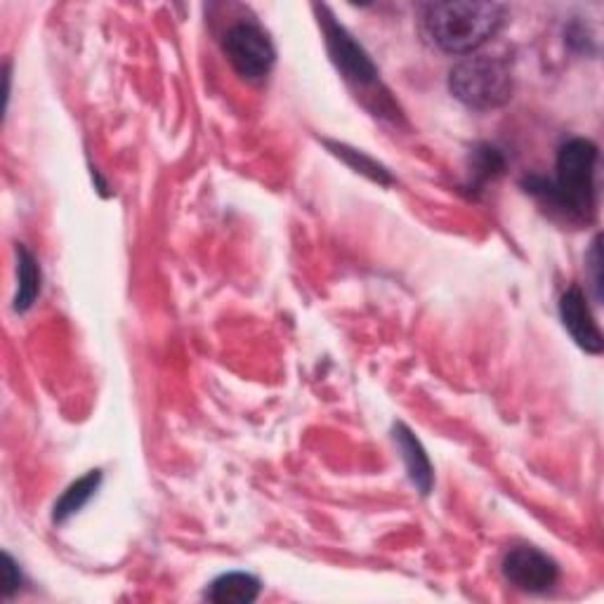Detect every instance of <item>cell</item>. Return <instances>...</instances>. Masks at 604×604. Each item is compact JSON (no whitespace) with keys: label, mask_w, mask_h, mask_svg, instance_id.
Segmentation results:
<instances>
[{"label":"cell","mask_w":604,"mask_h":604,"mask_svg":"<svg viewBox=\"0 0 604 604\" xmlns=\"http://www.w3.org/2000/svg\"><path fill=\"white\" fill-rule=\"evenodd\" d=\"M597 147L591 140L573 138L557 151L555 179L528 177L526 191L538 196L550 208H557L567 220L588 222L595 208V173H597Z\"/></svg>","instance_id":"6da1fadb"},{"label":"cell","mask_w":604,"mask_h":604,"mask_svg":"<svg viewBox=\"0 0 604 604\" xmlns=\"http://www.w3.org/2000/svg\"><path fill=\"white\" fill-rule=\"evenodd\" d=\"M506 22V8L489 0H446L420 8V28L437 50L467 55L481 48Z\"/></svg>","instance_id":"7a4b0ae2"},{"label":"cell","mask_w":604,"mask_h":604,"mask_svg":"<svg viewBox=\"0 0 604 604\" xmlns=\"http://www.w3.org/2000/svg\"><path fill=\"white\" fill-rule=\"evenodd\" d=\"M449 88L456 100L471 109H496L512 95V73L503 59L489 55L465 57L451 69Z\"/></svg>","instance_id":"3957f363"},{"label":"cell","mask_w":604,"mask_h":604,"mask_svg":"<svg viewBox=\"0 0 604 604\" xmlns=\"http://www.w3.org/2000/svg\"><path fill=\"white\" fill-rule=\"evenodd\" d=\"M222 48L234 71L251 83H260L275 69L277 50L271 38L255 22H239L224 34Z\"/></svg>","instance_id":"277c9868"},{"label":"cell","mask_w":604,"mask_h":604,"mask_svg":"<svg viewBox=\"0 0 604 604\" xmlns=\"http://www.w3.org/2000/svg\"><path fill=\"white\" fill-rule=\"evenodd\" d=\"M320 14V24L324 28V40L330 55V62L342 73L347 83L357 88H373L378 83V69L371 62L367 50L355 40V36L347 32L342 24L336 22L334 14L326 8H314Z\"/></svg>","instance_id":"5b68a950"},{"label":"cell","mask_w":604,"mask_h":604,"mask_svg":"<svg viewBox=\"0 0 604 604\" xmlns=\"http://www.w3.org/2000/svg\"><path fill=\"white\" fill-rule=\"evenodd\" d=\"M503 577L524 593H546L560 579V569L546 553L520 546L503 557Z\"/></svg>","instance_id":"8992f818"},{"label":"cell","mask_w":604,"mask_h":604,"mask_svg":"<svg viewBox=\"0 0 604 604\" xmlns=\"http://www.w3.org/2000/svg\"><path fill=\"white\" fill-rule=\"evenodd\" d=\"M560 316L565 328L569 330V336L581 347V350H585L588 355L602 352L604 340L600 334V326L595 322L591 307H588L585 293L579 289V286H569L565 291L560 300Z\"/></svg>","instance_id":"52a82bcc"},{"label":"cell","mask_w":604,"mask_h":604,"mask_svg":"<svg viewBox=\"0 0 604 604\" xmlns=\"http://www.w3.org/2000/svg\"><path fill=\"white\" fill-rule=\"evenodd\" d=\"M395 442L402 451V458H404V465H406V473H409V479L411 485L422 493L428 496L430 489H432V465H430V458L426 449H422V444L418 442V437L406 428V426H399L395 428Z\"/></svg>","instance_id":"ba28073f"},{"label":"cell","mask_w":604,"mask_h":604,"mask_svg":"<svg viewBox=\"0 0 604 604\" xmlns=\"http://www.w3.org/2000/svg\"><path fill=\"white\" fill-rule=\"evenodd\" d=\"M260 595V581L253 573L232 571L216 579L208 588V600L218 604H251Z\"/></svg>","instance_id":"9c48e42d"},{"label":"cell","mask_w":604,"mask_h":604,"mask_svg":"<svg viewBox=\"0 0 604 604\" xmlns=\"http://www.w3.org/2000/svg\"><path fill=\"white\" fill-rule=\"evenodd\" d=\"M100 481H102V473L100 471H90L81 479H76L73 485L62 493V498H59V501L55 503L53 520L57 524H65L69 518L76 515V512H81L88 506L90 498H93L97 493Z\"/></svg>","instance_id":"30bf717a"},{"label":"cell","mask_w":604,"mask_h":604,"mask_svg":"<svg viewBox=\"0 0 604 604\" xmlns=\"http://www.w3.org/2000/svg\"><path fill=\"white\" fill-rule=\"evenodd\" d=\"M18 295H14V310L26 312L34 305L40 293V269L32 253L24 246L18 248Z\"/></svg>","instance_id":"8fae6325"},{"label":"cell","mask_w":604,"mask_h":604,"mask_svg":"<svg viewBox=\"0 0 604 604\" xmlns=\"http://www.w3.org/2000/svg\"><path fill=\"white\" fill-rule=\"evenodd\" d=\"M328 147L334 149V154L340 156L347 165H352V169H355L357 173L369 175V177L373 179V183L392 185V177H390V173L383 169V165H381V163H375V161L369 159V156H364V154H361V151L350 149V147H345V144H328Z\"/></svg>","instance_id":"7c38bea8"},{"label":"cell","mask_w":604,"mask_h":604,"mask_svg":"<svg viewBox=\"0 0 604 604\" xmlns=\"http://www.w3.org/2000/svg\"><path fill=\"white\" fill-rule=\"evenodd\" d=\"M503 171V156L498 154L491 147H481L475 151V163H473V177L477 183H485V179L493 177Z\"/></svg>","instance_id":"4fadbf2b"},{"label":"cell","mask_w":604,"mask_h":604,"mask_svg":"<svg viewBox=\"0 0 604 604\" xmlns=\"http://www.w3.org/2000/svg\"><path fill=\"white\" fill-rule=\"evenodd\" d=\"M588 267H591L593 271V289H595V300L600 302L602 300V253H600V236H595L593 241V248L591 253H588V258H585Z\"/></svg>","instance_id":"5bb4252c"},{"label":"cell","mask_w":604,"mask_h":604,"mask_svg":"<svg viewBox=\"0 0 604 604\" xmlns=\"http://www.w3.org/2000/svg\"><path fill=\"white\" fill-rule=\"evenodd\" d=\"M5 560V567H3V577H5V595H12L18 588L22 585V573H20V567L14 565V560L10 555L3 557Z\"/></svg>","instance_id":"9a60e30c"}]
</instances>
